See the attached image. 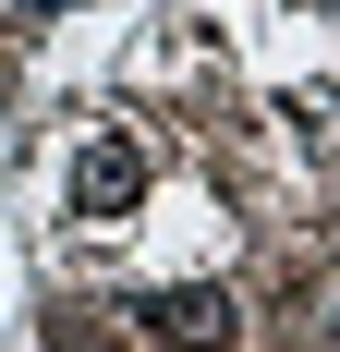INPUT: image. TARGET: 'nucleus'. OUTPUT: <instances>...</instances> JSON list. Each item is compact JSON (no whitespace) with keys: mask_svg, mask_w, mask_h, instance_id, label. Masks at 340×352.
<instances>
[{"mask_svg":"<svg viewBox=\"0 0 340 352\" xmlns=\"http://www.w3.org/2000/svg\"><path fill=\"white\" fill-rule=\"evenodd\" d=\"M134 195H146V158H134L122 134H98L85 158H73V207H85V219H122Z\"/></svg>","mask_w":340,"mask_h":352,"instance_id":"nucleus-2","label":"nucleus"},{"mask_svg":"<svg viewBox=\"0 0 340 352\" xmlns=\"http://www.w3.org/2000/svg\"><path fill=\"white\" fill-rule=\"evenodd\" d=\"M134 340H146V352H243V304H231L219 280L146 292V304H134Z\"/></svg>","mask_w":340,"mask_h":352,"instance_id":"nucleus-1","label":"nucleus"},{"mask_svg":"<svg viewBox=\"0 0 340 352\" xmlns=\"http://www.w3.org/2000/svg\"><path fill=\"white\" fill-rule=\"evenodd\" d=\"M328 352H340V280H328Z\"/></svg>","mask_w":340,"mask_h":352,"instance_id":"nucleus-3","label":"nucleus"}]
</instances>
